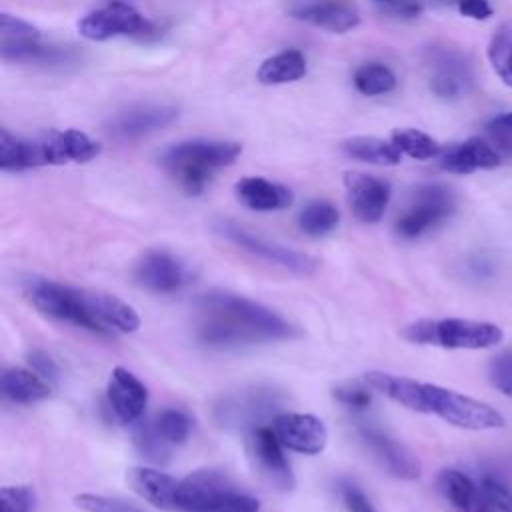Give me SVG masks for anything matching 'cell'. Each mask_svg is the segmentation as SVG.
Here are the masks:
<instances>
[{
    "label": "cell",
    "instance_id": "obj_18",
    "mask_svg": "<svg viewBox=\"0 0 512 512\" xmlns=\"http://www.w3.org/2000/svg\"><path fill=\"white\" fill-rule=\"evenodd\" d=\"M250 444H252V452L258 460V464L264 468V472L272 478V482H276L278 486H282L284 490H290L294 480H292V472H290V464L282 452V442L278 440L276 432L272 430V426H256L250 432Z\"/></svg>",
    "mask_w": 512,
    "mask_h": 512
},
{
    "label": "cell",
    "instance_id": "obj_7",
    "mask_svg": "<svg viewBox=\"0 0 512 512\" xmlns=\"http://www.w3.org/2000/svg\"><path fill=\"white\" fill-rule=\"evenodd\" d=\"M454 212V194L442 184L420 186L406 210L398 216L396 234L414 240L442 224Z\"/></svg>",
    "mask_w": 512,
    "mask_h": 512
},
{
    "label": "cell",
    "instance_id": "obj_36",
    "mask_svg": "<svg viewBox=\"0 0 512 512\" xmlns=\"http://www.w3.org/2000/svg\"><path fill=\"white\" fill-rule=\"evenodd\" d=\"M488 376L494 388L512 398V350H504L492 358Z\"/></svg>",
    "mask_w": 512,
    "mask_h": 512
},
{
    "label": "cell",
    "instance_id": "obj_38",
    "mask_svg": "<svg viewBox=\"0 0 512 512\" xmlns=\"http://www.w3.org/2000/svg\"><path fill=\"white\" fill-rule=\"evenodd\" d=\"M40 30L32 26L30 22L12 16L8 12H2L0 16V40H28V38H40Z\"/></svg>",
    "mask_w": 512,
    "mask_h": 512
},
{
    "label": "cell",
    "instance_id": "obj_16",
    "mask_svg": "<svg viewBox=\"0 0 512 512\" xmlns=\"http://www.w3.org/2000/svg\"><path fill=\"white\" fill-rule=\"evenodd\" d=\"M106 398L120 422L134 424L144 416V410L148 404V390L138 380V376L118 366L110 374Z\"/></svg>",
    "mask_w": 512,
    "mask_h": 512
},
{
    "label": "cell",
    "instance_id": "obj_28",
    "mask_svg": "<svg viewBox=\"0 0 512 512\" xmlns=\"http://www.w3.org/2000/svg\"><path fill=\"white\" fill-rule=\"evenodd\" d=\"M340 222V212L334 204L326 200H314L306 204L298 216V226L308 236H326L330 234Z\"/></svg>",
    "mask_w": 512,
    "mask_h": 512
},
{
    "label": "cell",
    "instance_id": "obj_35",
    "mask_svg": "<svg viewBox=\"0 0 512 512\" xmlns=\"http://www.w3.org/2000/svg\"><path fill=\"white\" fill-rule=\"evenodd\" d=\"M488 142L502 158H512V112L500 114L488 122Z\"/></svg>",
    "mask_w": 512,
    "mask_h": 512
},
{
    "label": "cell",
    "instance_id": "obj_8",
    "mask_svg": "<svg viewBox=\"0 0 512 512\" xmlns=\"http://www.w3.org/2000/svg\"><path fill=\"white\" fill-rule=\"evenodd\" d=\"M78 32L86 40L104 42L116 36H146L152 24L132 4L108 0L78 20Z\"/></svg>",
    "mask_w": 512,
    "mask_h": 512
},
{
    "label": "cell",
    "instance_id": "obj_32",
    "mask_svg": "<svg viewBox=\"0 0 512 512\" xmlns=\"http://www.w3.org/2000/svg\"><path fill=\"white\" fill-rule=\"evenodd\" d=\"M152 422L156 432L162 436V440L168 446L184 444L192 430L190 416L178 408H164L162 412H158V416Z\"/></svg>",
    "mask_w": 512,
    "mask_h": 512
},
{
    "label": "cell",
    "instance_id": "obj_23",
    "mask_svg": "<svg viewBox=\"0 0 512 512\" xmlns=\"http://www.w3.org/2000/svg\"><path fill=\"white\" fill-rule=\"evenodd\" d=\"M364 382L372 390L388 396L390 400L402 404L404 408L424 414V382H418V380H412L406 376L380 372V370L366 372Z\"/></svg>",
    "mask_w": 512,
    "mask_h": 512
},
{
    "label": "cell",
    "instance_id": "obj_19",
    "mask_svg": "<svg viewBox=\"0 0 512 512\" xmlns=\"http://www.w3.org/2000/svg\"><path fill=\"white\" fill-rule=\"evenodd\" d=\"M438 488L454 512H496L484 490L460 470H442L438 474Z\"/></svg>",
    "mask_w": 512,
    "mask_h": 512
},
{
    "label": "cell",
    "instance_id": "obj_17",
    "mask_svg": "<svg viewBox=\"0 0 512 512\" xmlns=\"http://www.w3.org/2000/svg\"><path fill=\"white\" fill-rule=\"evenodd\" d=\"M502 156L484 138H468L440 152V166L452 174H472L474 170H490L500 166Z\"/></svg>",
    "mask_w": 512,
    "mask_h": 512
},
{
    "label": "cell",
    "instance_id": "obj_44",
    "mask_svg": "<svg viewBox=\"0 0 512 512\" xmlns=\"http://www.w3.org/2000/svg\"><path fill=\"white\" fill-rule=\"evenodd\" d=\"M342 498H344V504L350 512H376L374 506L370 504V500L364 496V492L358 488V486H344L342 488Z\"/></svg>",
    "mask_w": 512,
    "mask_h": 512
},
{
    "label": "cell",
    "instance_id": "obj_20",
    "mask_svg": "<svg viewBox=\"0 0 512 512\" xmlns=\"http://www.w3.org/2000/svg\"><path fill=\"white\" fill-rule=\"evenodd\" d=\"M126 482L138 496H142L152 506L160 510H176L178 480L172 478L170 474L160 472L156 468L136 466L128 470Z\"/></svg>",
    "mask_w": 512,
    "mask_h": 512
},
{
    "label": "cell",
    "instance_id": "obj_29",
    "mask_svg": "<svg viewBox=\"0 0 512 512\" xmlns=\"http://www.w3.org/2000/svg\"><path fill=\"white\" fill-rule=\"evenodd\" d=\"M354 86L364 96H382L396 88V76L388 66L380 62H368L356 68Z\"/></svg>",
    "mask_w": 512,
    "mask_h": 512
},
{
    "label": "cell",
    "instance_id": "obj_21",
    "mask_svg": "<svg viewBox=\"0 0 512 512\" xmlns=\"http://www.w3.org/2000/svg\"><path fill=\"white\" fill-rule=\"evenodd\" d=\"M290 14L296 20L328 30L332 34H344L360 24V16L356 10L336 2H302L292 6Z\"/></svg>",
    "mask_w": 512,
    "mask_h": 512
},
{
    "label": "cell",
    "instance_id": "obj_33",
    "mask_svg": "<svg viewBox=\"0 0 512 512\" xmlns=\"http://www.w3.org/2000/svg\"><path fill=\"white\" fill-rule=\"evenodd\" d=\"M134 444L140 450V454L152 462H166L172 448L156 432L152 420H146V422L138 420V426L134 430Z\"/></svg>",
    "mask_w": 512,
    "mask_h": 512
},
{
    "label": "cell",
    "instance_id": "obj_37",
    "mask_svg": "<svg viewBox=\"0 0 512 512\" xmlns=\"http://www.w3.org/2000/svg\"><path fill=\"white\" fill-rule=\"evenodd\" d=\"M34 492L28 486H2L0 510L2 512H32Z\"/></svg>",
    "mask_w": 512,
    "mask_h": 512
},
{
    "label": "cell",
    "instance_id": "obj_39",
    "mask_svg": "<svg viewBox=\"0 0 512 512\" xmlns=\"http://www.w3.org/2000/svg\"><path fill=\"white\" fill-rule=\"evenodd\" d=\"M480 488L496 512H512V490L494 476H484Z\"/></svg>",
    "mask_w": 512,
    "mask_h": 512
},
{
    "label": "cell",
    "instance_id": "obj_3",
    "mask_svg": "<svg viewBox=\"0 0 512 512\" xmlns=\"http://www.w3.org/2000/svg\"><path fill=\"white\" fill-rule=\"evenodd\" d=\"M100 144L88 134L68 128L50 130L34 138H20L6 128L0 130V168L20 172L38 166H58L68 162H90L100 154Z\"/></svg>",
    "mask_w": 512,
    "mask_h": 512
},
{
    "label": "cell",
    "instance_id": "obj_13",
    "mask_svg": "<svg viewBox=\"0 0 512 512\" xmlns=\"http://www.w3.org/2000/svg\"><path fill=\"white\" fill-rule=\"evenodd\" d=\"M344 188L348 204L356 220L364 224H376L390 202V184L364 172H346Z\"/></svg>",
    "mask_w": 512,
    "mask_h": 512
},
{
    "label": "cell",
    "instance_id": "obj_11",
    "mask_svg": "<svg viewBox=\"0 0 512 512\" xmlns=\"http://www.w3.org/2000/svg\"><path fill=\"white\" fill-rule=\"evenodd\" d=\"M134 280L150 292L168 294L186 286L190 282V272L174 252L154 248L144 252L138 260L134 268Z\"/></svg>",
    "mask_w": 512,
    "mask_h": 512
},
{
    "label": "cell",
    "instance_id": "obj_15",
    "mask_svg": "<svg viewBox=\"0 0 512 512\" xmlns=\"http://www.w3.org/2000/svg\"><path fill=\"white\" fill-rule=\"evenodd\" d=\"M360 438L388 474L400 480H416L422 472L418 458L396 438L376 426H362Z\"/></svg>",
    "mask_w": 512,
    "mask_h": 512
},
{
    "label": "cell",
    "instance_id": "obj_10",
    "mask_svg": "<svg viewBox=\"0 0 512 512\" xmlns=\"http://www.w3.org/2000/svg\"><path fill=\"white\" fill-rule=\"evenodd\" d=\"M218 232L228 238L232 244L240 246L242 250L266 260V262H272L276 266H282L294 274H300V276H306L314 270L316 262L308 256V254H302L294 248H288V246H282L278 242H270L266 238H260L256 236L254 232L238 226L236 222H230V220H220L218 222Z\"/></svg>",
    "mask_w": 512,
    "mask_h": 512
},
{
    "label": "cell",
    "instance_id": "obj_9",
    "mask_svg": "<svg viewBox=\"0 0 512 512\" xmlns=\"http://www.w3.org/2000/svg\"><path fill=\"white\" fill-rule=\"evenodd\" d=\"M236 492L240 490L226 472L216 468H200L178 480L176 510L214 512Z\"/></svg>",
    "mask_w": 512,
    "mask_h": 512
},
{
    "label": "cell",
    "instance_id": "obj_14",
    "mask_svg": "<svg viewBox=\"0 0 512 512\" xmlns=\"http://www.w3.org/2000/svg\"><path fill=\"white\" fill-rule=\"evenodd\" d=\"M276 392L270 388H248L238 390L234 394H228L220 400L216 406V416L226 426H250L256 428V424L262 416L270 414L276 408Z\"/></svg>",
    "mask_w": 512,
    "mask_h": 512
},
{
    "label": "cell",
    "instance_id": "obj_41",
    "mask_svg": "<svg viewBox=\"0 0 512 512\" xmlns=\"http://www.w3.org/2000/svg\"><path fill=\"white\" fill-rule=\"evenodd\" d=\"M334 398H336L340 404H344V406H348V408H356V410L368 408V404H370V400H372V398H370V392H368L366 388L350 386V384L334 388Z\"/></svg>",
    "mask_w": 512,
    "mask_h": 512
},
{
    "label": "cell",
    "instance_id": "obj_42",
    "mask_svg": "<svg viewBox=\"0 0 512 512\" xmlns=\"http://www.w3.org/2000/svg\"><path fill=\"white\" fill-rule=\"evenodd\" d=\"M460 84H462L460 76L454 74L452 70H440L430 82L434 94L442 98H454L460 92Z\"/></svg>",
    "mask_w": 512,
    "mask_h": 512
},
{
    "label": "cell",
    "instance_id": "obj_30",
    "mask_svg": "<svg viewBox=\"0 0 512 512\" xmlns=\"http://www.w3.org/2000/svg\"><path fill=\"white\" fill-rule=\"evenodd\" d=\"M392 142L402 154H406L414 160H430V158L440 156V152H442L440 144L432 136H428L420 130H414V128L394 130Z\"/></svg>",
    "mask_w": 512,
    "mask_h": 512
},
{
    "label": "cell",
    "instance_id": "obj_1",
    "mask_svg": "<svg viewBox=\"0 0 512 512\" xmlns=\"http://www.w3.org/2000/svg\"><path fill=\"white\" fill-rule=\"evenodd\" d=\"M194 332L210 348H238L298 336L296 326L268 306L224 290L202 294L196 304Z\"/></svg>",
    "mask_w": 512,
    "mask_h": 512
},
{
    "label": "cell",
    "instance_id": "obj_6",
    "mask_svg": "<svg viewBox=\"0 0 512 512\" xmlns=\"http://www.w3.org/2000/svg\"><path fill=\"white\" fill-rule=\"evenodd\" d=\"M424 414H434L464 430L504 428V416L490 404L428 382H424Z\"/></svg>",
    "mask_w": 512,
    "mask_h": 512
},
{
    "label": "cell",
    "instance_id": "obj_46",
    "mask_svg": "<svg viewBox=\"0 0 512 512\" xmlns=\"http://www.w3.org/2000/svg\"><path fill=\"white\" fill-rule=\"evenodd\" d=\"M380 2H392V0H380Z\"/></svg>",
    "mask_w": 512,
    "mask_h": 512
},
{
    "label": "cell",
    "instance_id": "obj_24",
    "mask_svg": "<svg viewBox=\"0 0 512 512\" xmlns=\"http://www.w3.org/2000/svg\"><path fill=\"white\" fill-rule=\"evenodd\" d=\"M178 116L172 106H140L130 108L114 118L112 132L120 138H138L142 134L154 132L166 124H170Z\"/></svg>",
    "mask_w": 512,
    "mask_h": 512
},
{
    "label": "cell",
    "instance_id": "obj_40",
    "mask_svg": "<svg viewBox=\"0 0 512 512\" xmlns=\"http://www.w3.org/2000/svg\"><path fill=\"white\" fill-rule=\"evenodd\" d=\"M28 364H30V368L36 372V374H40L44 380H48V382H58V378H60V368H58V364L52 360V356L48 354V352H44V350H40V348H34V350H30L28 352Z\"/></svg>",
    "mask_w": 512,
    "mask_h": 512
},
{
    "label": "cell",
    "instance_id": "obj_43",
    "mask_svg": "<svg viewBox=\"0 0 512 512\" xmlns=\"http://www.w3.org/2000/svg\"><path fill=\"white\" fill-rule=\"evenodd\" d=\"M214 512H260V502L248 494L236 492L224 504H220Z\"/></svg>",
    "mask_w": 512,
    "mask_h": 512
},
{
    "label": "cell",
    "instance_id": "obj_45",
    "mask_svg": "<svg viewBox=\"0 0 512 512\" xmlns=\"http://www.w3.org/2000/svg\"><path fill=\"white\" fill-rule=\"evenodd\" d=\"M458 10L462 16L474 18V20H486L492 16V6L488 0H458Z\"/></svg>",
    "mask_w": 512,
    "mask_h": 512
},
{
    "label": "cell",
    "instance_id": "obj_25",
    "mask_svg": "<svg viewBox=\"0 0 512 512\" xmlns=\"http://www.w3.org/2000/svg\"><path fill=\"white\" fill-rule=\"evenodd\" d=\"M2 394L14 404H34L50 396V384L28 368H6L2 372Z\"/></svg>",
    "mask_w": 512,
    "mask_h": 512
},
{
    "label": "cell",
    "instance_id": "obj_2",
    "mask_svg": "<svg viewBox=\"0 0 512 512\" xmlns=\"http://www.w3.org/2000/svg\"><path fill=\"white\" fill-rule=\"evenodd\" d=\"M24 294L44 316L100 336L132 334L140 328L138 312L114 294L74 288L46 278H30Z\"/></svg>",
    "mask_w": 512,
    "mask_h": 512
},
{
    "label": "cell",
    "instance_id": "obj_27",
    "mask_svg": "<svg viewBox=\"0 0 512 512\" xmlns=\"http://www.w3.org/2000/svg\"><path fill=\"white\" fill-rule=\"evenodd\" d=\"M306 58L298 50H282L270 58H266L256 76L266 86L276 84H290L306 76Z\"/></svg>",
    "mask_w": 512,
    "mask_h": 512
},
{
    "label": "cell",
    "instance_id": "obj_34",
    "mask_svg": "<svg viewBox=\"0 0 512 512\" xmlns=\"http://www.w3.org/2000/svg\"><path fill=\"white\" fill-rule=\"evenodd\" d=\"M74 502L84 512H144L140 506L128 500L102 494H78Z\"/></svg>",
    "mask_w": 512,
    "mask_h": 512
},
{
    "label": "cell",
    "instance_id": "obj_12",
    "mask_svg": "<svg viewBox=\"0 0 512 512\" xmlns=\"http://www.w3.org/2000/svg\"><path fill=\"white\" fill-rule=\"evenodd\" d=\"M272 430L284 448L300 454H320L328 444L326 424L312 416L300 412H282L272 418Z\"/></svg>",
    "mask_w": 512,
    "mask_h": 512
},
{
    "label": "cell",
    "instance_id": "obj_31",
    "mask_svg": "<svg viewBox=\"0 0 512 512\" xmlns=\"http://www.w3.org/2000/svg\"><path fill=\"white\" fill-rule=\"evenodd\" d=\"M488 58L500 80L512 88V24H504L494 32L488 44Z\"/></svg>",
    "mask_w": 512,
    "mask_h": 512
},
{
    "label": "cell",
    "instance_id": "obj_5",
    "mask_svg": "<svg viewBox=\"0 0 512 512\" xmlns=\"http://www.w3.org/2000/svg\"><path fill=\"white\" fill-rule=\"evenodd\" d=\"M402 334L412 344L440 346L450 350H484L500 344L504 338L498 324L466 318H422L408 324Z\"/></svg>",
    "mask_w": 512,
    "mask_h": 512
},
{
    "label": "cell",
    "instance_id": "obj_26",
    "mask_svg": "<svg viewBox=\"0 0 512 512\" xmlns=\"http://www.w3.org/2000/svg\"><path fill=\"white\" fill-rule=\"evenodd\" d=\"M340 150L344 156L366 162V164H376V166H396L402 158V152L394 146L390 140H382L376 136H352L346 138L340 144Z\"/></svg>",
    "mask_w": 512,
    "mask_h": 512
},
{
    "label": "cell",
    "instance_id": "obj_4",
    "mask_svg": "<svg viewBox=\"0 0 512 512\" xmlns=\"http://www.w3.org/2000/svg\"><path fill=\"white\" fill-rule=\"evenodd\" d=\"M242 154V146L230 140H184L166 148L160 164L176 178L180 188L196 196L204 192L218 168L230 166Z\"/></svg>",
    "mask_w": 512,
    "mask_h": 512
},
{
    "label": "cell",
    "instance_id": "obj_22",
    "mask_svg": "<svg viewBox=\"0 0 512 512\" xmlns=\"http://www.w3.org/2000/svg\"><path fill=\"white\" fill-rule=\"evenodd\" d=\"M234 192L242 206L256 212L284 210L292 204V192L286 186L260 176L240 178L234 186Z\"/></svg>",
    "mask_w": 512,
    "mask_h": 512
}]
</instances>
